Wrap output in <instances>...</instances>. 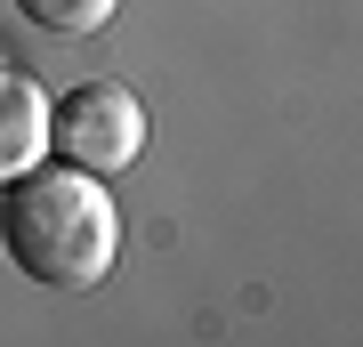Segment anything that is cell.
<instances>
[{"label":"cell","instance_id":"1","mask_svg":"<svg viewBox=\"0 0 363 347\" xmlns=\"http://www.w3.org/2000/svg\"><path fill=\"white\" fill-rule=\"evenodd\" d=\"M0 250L16 258V275L49 291H97L121 250L113 194L89 170H16L0 186Z\"/></svg>","mask_w":363,"mask_h":347},{"label":"cell","instance_id":"2","mask_svg":"<svg viewBox=\"0 0 363 347\" xmlns=\"http://www.w3.org/2000/svg\"><path fill=\"white\" fill-rule=\"evenodd\" d=\"M49 138H57V154L73 170L113 178V170H130L145 154V105H138L130 81H81V89L49 114Z\"/></svg>","mask_w":363,"mask_h":347},{"label":"cell","instance_id":"3","mask_svg":"<svg viewBox=\"0 0 363 347\" xmlns=\"http://www.w3.org/2000/svg\"><path fill=\"white\" fill-rule=\"evenodd\" d=\"M40 145H49V105H40V89L16 81V73H0V186L16 170H33Z\"/></svg>","mask_w":363,"mask_h":347},{"label":"cell","instance_id":"4","mask_svg":"<svg viewBox=\"0 0 363 347\" xmlns=\"http://www.w3.org/2000/svg\"><path fill=\"white\" fill-rule=\"evenodd\" d=\"M16 9H25L40 33H73L81 40V33H105V25H113L121 0H16Z\"/></svg>","mask_w":363,"mask_h":347}]
</instances>
